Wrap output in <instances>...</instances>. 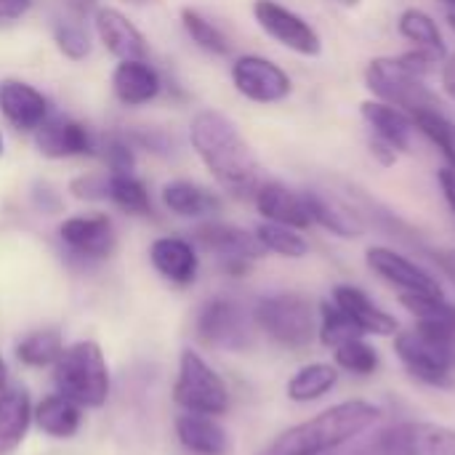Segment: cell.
<instances>
[{
  "instance_id": "obj_49",
  "label": "cell",
  "mask_w": 455,
  "mask_h": 455,
  "mask_svg": "<svg viewBox=\"0 0 455 455\" xmlns=\"http://www.w3.org/2000/svg\"><path fill=\"white\" fill-rule=\"evenodd\" d=\"M448 21H451V27H453L455 32V13H448Z\"/></svg>"
},
{
  "instance_id": "obj_48",
  "label": "cell",
  "mask_w": 455,
  "mask_h": 455,
  "mask_svg": "<svg viewBox=\"0 0 455 455\" xmlns=\"http://www.w3.org/2000/svg\"><path fill=\"white\" fill-rule=\"evenodd\" d=\"M5 152V139H3V133H0V155Z\"/></svg>"
},
{
  "instance_id": "obj_43",
  "label": "cell",
  "mask_w": 455,
  "mask_h": 455,
  "mask_svg": "<svg viewBox=\"0 0 455 455\" xmlns=\"http://www.w3.org/2000/svg\"><path fill=\"white\" fill-rule=\"evenodd\" d=\"M61 3H64V8H67L75 19H85V16L93 13L96 5H99V0H61Z\"/></svg>"
},
{
  "instance_id": "obj_1",
  "label": "cell",
  "mask_w": 455,
  "mask_h": 455,
  "mask_svg": "<svg viewBox=\"0 0 455 455\" xmlns=\"http://www.w3.org/2000/svg\"><path fill=\"white\" fill-rule=\"evenodd\" d=\"M400 301L416 317V328L395 336L403 368L427 387H455V307L445 296H400Z\"/></svg>"
},
{
  "instance_id": "obj_37",
  "label": "cell",
  "mask_w": 455,
  "mask_h": 455,
  "mask_svg": "<svg viewBox=\"0 0 455 455\" xmlns=\"http://www.w3.org/2000/svg\"><path fill=\"white\" fill-rule=\"evenodd\" d=\"M53 43H56L59 53L69 61H83L91 53V37L75 21H59L53 27Z\"/></svg>"
},
{
  "instance_id": "obj_41",
  "label": "cell",
  "mask_w": 455,
  "mask_h": 455,
  "mask_svg": "<svg viewBox=\"0 0 455 455\" xmlns=\"http://www.w3.org/2000/svg\"><path fill=\"white\" fill-rule=\"evenodd\" d=\"M432 261L437 264V269L451 280L455 288V248H437L432 251Z\"/></svg>"
},
{
  "instance_id": "obj_24",
  "label": "cell",
  "mask_w": 455,
  "mask_h": 455,
  "mask_svg": "<svg viewBox=\"0 0 455 455\" xmlns=\"http://www.w3.org/2000/svg\"><path fill=\"white\" fill-rule=\"evenodd\" d=\"M32 403L29 395L19 387H5L0 392V455L13 453L29 429Z\"/></svg>"
},
{
  "instance_id": "obj_20",
  "label": "cell",
  "mask_w": 455,
  "mask_h": 455,
  "mask_svg": "<svg viewBox=\"0 0 455 455\" xmlns=\"http://www.w3.org/2000/svg\"><path fill=\"white\" fill-rule=\"evenodd\" d=\"M163 91L160 72L147 59L117 61L112 72V93L123 107H144Z\"/></svg>"
},
{
  "instance_id": "obj_39",
  "label": "cell",
  "mask_w": 455,
  "mask_h": 455,
  "mask_svg": "<svg viewBox=\"0 0 455 455\" xmlns=\"http://www.w3.org/2000/svg\"><path fill=\"white\" fill-rule=\"evenodd\" d=\"M69 192L77 200H104L107 197V176H77L69 184Z\"/></svg>"
},
{
  "instance_id": "obj_47",
  "label": "cell",
  "mask_w": 455,
  "mask_h": 455,
  "mask_svg": "<svg viewBox=\"0 0 455 455\" xmlns=\"http://www.w3.org/2000/svg\"><path fill=\"white\" fill-rule=\"evenodd\" d=\"M341 5H347V8H355V5H360V0H339Z\"/></svg>"
},
{
  "instance_id": "obj_19",
  "label": "cell",
  "mask_w": 455,
  "mask_h": 455,
  "mask_svg": "<svg viewBox=\"0 0 455 455\" xmlns=\"http://www.w3.org/2000/svg\"><path fill=\"white\" fill-rule=\"evenodd\" d=\"M93 27L99 43L112 53L117 61H131V59H147V37L141 29L117 8H96L93 11Z\"/></svg>"
},
{
  "instance_id": "obj_46",
  "label": "cell",
  "mask_w": 455,
  "mask_h": 455,
  "mask_svg": "<svg viewBox=\"0 0 455 455\" xmlns=\"http://www.w3.org/2000/svg\"><path fill=\"white\" fill-rule=\"evenodd\" d=\"M440 3L445 5V11H448V13H455V0H440Z\"/></svg>"
},
{
  "instance_id": "obj_36",
  "label": "cell",
  "mask_w": 455,
  "mask_h": 455,
  "mask_svg": "<svg viewBox=\"0 0 455 455\" xmlns=\"http://www.w3.org/2000/svg\"><path fill=\"white\" fill-rule=\"evenodd\" d=\"M336 365L355 376H373L379 368V352L368 341L355 339L336 349Z\"/></svg>"
},
{
  "instance_id": "obj_29",
  "label": "cell",
  "mask_w": 455,
  "mask_h": 455,
  "mask_svg": "<svg viewBox=\"0 0 455 455\" xmlns=\"http://www.w3.org/2000/svg\"><path fill=\"white\" fill-rule=\"evenodd\" d=\"M181 27L189 35V40L197 48H203L205 53H213V56H229L232 53V40L224 35V29L219 24H213L208 16H203L197 8H192V5L181 8Z\"/></svg>"
},
{
  "instance_id": "obj_40",
  "label": "cell",
  "mask_w": 455,
  "mask_h": 455,
  "mask_svg": "<svg viewBox=\"0 0 455 455\" xmlns=\"http://www.w3.org/2000/svg\"><path fill=\"white\" fill-rule=\"evenodd\" d=\"M29 5H32V0H0V29L21 21L27 16Z\"/></svg>"
},
{
  "instance_id": "obj_21",
  "label": "cell",
  "mask_w": 455,
  "mask_h": 455,
  "mask_svg": "<svg viewBox=\"0 0 455 455\" xmlns=\"http://www.w3.org/2000/svg\"><path fill=\"white\" fill-rule=\"evenodd\" d=\"M333 304L349 317L355 320V325L365 333V336H397L400 323L384 312L363 288L357 285H336L333 288Z\"/></svg>"
},
{
  "instance_id": "obj_34",
  "label": "cell",
  "mask_w": 455,
  "mask_h": 455,
  "mask_svg": "<svg viewBox=\"0 0 455 455\" xmlns=\"http://www.w3.org/2000/svg\"><path fill=\"white\" fill-rule=\"evenodd\" d=\"M256 237L267 253H277L283 259H304L309 253V243L299 235V229H291L283 224L264 221L259 224Z\"/></svg>"
},
{
  "instance_id": "obj_17",
  "label": "cell",
  "mask_w": 455,
  "mask_h": 455,
  "mask_svg": "<svg viewBox=\"0 0 455 455\" xmlns=\"http://www.w3.org/2000/svg\"><path fill=\"white\" fill-rule=\"evenodd\" d=\"M48 96L19 77L0 80V115L16 131L35 133L48 120Z\"/></svg>"
},
{
  "instance_id": "obj_12",
  "label": "cell",
  "mask_w": 455,
  "mask_h": 455,
  "mask_svg": "<svg viewBox=\"0 0 455 455\" xmlns=\"http://www.w3.org/2000/svg\"><path fill=\"white\" fill-rule=\"evenodd\" d=\"M253 16L259 21V27L283 48L315 59L323 53V37L320 32L296 11H291L288 5L277 3V0H253Z\"/></svg>"
},
{
  "instance_id": "obj_6",
  "label": "cell",
  "mask_w": 455,
  "mask_h": 455,
  "mask_svg": "<svg viewBox=\"0 0 455 455\" xmlns=\"http://www.w3.org/2000/svg\"><path fill=\"white\" fill-rule=\"evenodd\" d=\"M253 323L261 333L285 349H307L317 333L315 307L301 293H275L259 299Z\"/></svg>"
},
{
  "instance_id": "obj_28",
  "label": "cell",
  "mask_w": 455,
  "mask_h": 455,
  "mask_svg": "<svg viewBox=\"0 0 455 455\" xmlns=\"http://www.w3.org/2000/svg\"><path fill=\"white\" fill-rule=\"evenodd\" d=\"M397 29H400V35H403L408 43H413V48L427 51V53H432V56L440 59V61L448 59L445 37H443L437 21H435L427 11H421V8H405V11L400 13V19H397Z\"/></svg>"
},
{
  "instance_id": "obj_42",
  "label": "cell",
  "mask_w": 455,
  "mask_h": 455,
  "mask_svg": "<svg viewBox=\"0 0 455 455\" xmlns=\"http://www.w3.org/2000/svg\"><path fill=\"white\" fill-rule=\"evenodd\" d=\"M437 181H440V189H443L445 203L451 205V211L455 213V168L453 165L440 168V171H437Z\"/></svg>"
},
{
  "instance_id": "obj_32",
  "label": "cell",
  "mask_w": 455,
  "mask_h": 455,
  "mask_svg": "<svg viewBox=\"0 0 455 455\" xmlns=\"http://www.w3.org/2000/svg\"><path fill=\"white\" fill-rule=\"evenodd\" d=\"M61 352H64V339L53 328L35 331L16 344V357L27 368H48L59 360Z\"/></svg>"
},
{
  "instance_id": "obj_30",
  "label": "cell",
  "mask_w": 455,
  "mask_h": 455,
  "mask_svg": "<svg viewBox=\"0 0 455 455\" xmlns=\"http://www.w3.org/2000/svg\"><path fill=\"white\" fill-rule=\"evenodd\" d=\"M339 384V371L336 365L328 363H312L301 368L291 381H288V397L293 403H312L328 395Z\"/></svg>"
},
{
  "instance_id": "obj_27",
  "label": "cell",
  "mask_w": 455,
  "mask_h": 455,
  "mask_svg": "<svg viewBox=\"0 0 455 455\" xmlns=\"http://www.w3.org/2000/svg\"><path fill=\"white\" fill-rule=\"evenodd\" d=\"M32 419L43 435L56 437V440H67V437L77 435L83 413H80V405H75L72 400H67L61 395H51L32 411Z\"/></svg>"
},
{
  "instance_id": "obj_31",
  "label": "cell",
  "mask_w": 455,
  "mask_h": 455,
  "mask_svg": "<svg viewBox=\"0 0 455 455\" xmlns=\"http://www.w3.org/2000/svg\"><path fill=\"white\" fill-rule=\"evenodd\" d=\"M107 200H112L120 211L131 216H149L152 200L141 179L133 173H109L107 176Z\"/></svg>"
},
{
  "instance_id": "obj_11",
  "label": "cell",
  "mask_w": 455,
  "mask_h": 455,
  "mask_svg": "<svg viewBox=\"0 0 455 455\" xmlns=\"http://www.w3.org/2000/svg\"><path fill=\"white\" fill-rule=\"evenodd\" d=\"M192 240L203 251L219 256L224 272H229V275H245L251 269V264L267 253L261 248L256 232H248L235 224H224V221H205V224L195 227Z\"/></svg>"
},
{
  "instance_id": "obj_26",
  "label": "cell",
  "mask_w": 455,
  "mask_h": 455,
  "mask_svg": "<svg viewBox=\"0 0 455 455\" xmlns=\"http://www.w3.org/2000/svg\"><path fill=\"white\" fill-rule=\"evenodd\" d=\"M307 203H309L312 224L328 229L331 235L344 237V240H355L365 232L360 213H355L349 205H344L333 197H325L320 192H307Z\"/></svg>"
},
{
  "instance_id": "obj_22",
  "label": "cell",
  "mask_w": 455,
  "mask_h": 455,
  "mask_svg": "<svg viewBox=\"0 0 455 455\" xmlns=\"http://www.w3.org/2000/svg\"><path fill=\"white\" fill-rule=\"evenodd\" d=\"M149 261L160 277L179 288H187L197 280L200 259L195 245L184 237H157L149 245Z\"/></svg>"
},
{
  "instance_id": "obj_5",
  "label": "cell",
  "mask_w": 455,
  "mask_h": 455,
  "mask_svg": "<svg viewBox=\"0 0 455 455\" xmlns=\"http://www.w3.org/2000/svg\"><path fill=\"white\" fill-rule=\"evenodd\" d=\"M365 85L373 99L387 101L411 117L424 109H443L440 96L427 85V77L408 69L400 56H379L365 69Z\"/></svg>"
},
{
  "instance_id": "obj_4",
  "label": "cell",
  "mask_w": 455,
  "mask_h": 455,
  "mask_svg": "<svg viewBox=\"0 0 455 455\" xmlns=\"http://www.w3.org/2000/svg\"><path fill=\"white\" fill-rule=\"evenodd\" d=\"M53 384L61 397L80 408H101L109 397V368L96 341L64 347L53 363Z\"/></svg>"
},
{
  "instance_id": "obj_25",
  "label": "cell",
  "mask_w": 455,
  "mask_h": 455,
  "mask_svg": "<svg viewBox=\"0 0 455 455\" xmlns=\"http://www.w3.org/2000/svg\"><path fill=\"white\" fill-rule=\"evenodd\" d=\"M160 197H163V205L181 219H203L221 208V200L216 192H211L195 181H184V179L168 181L160 189Z\"/></svg>"
},
{
  "instance_id": "obj_2",
  "label": "cell",
  "mask_w": 455,
  "mask_h": 455,
  "mask_svg": "<svg viewBox=\"0 0 455 455\" xmlns=\"http://www.w3.org/2000/svg\"><path fill=\"white\" fill-rule=\"evenodd\" d=\"M189 141L224 192L240 200H253L261 187V168L251 144L224 112L200 109L189 123Z\"/></svg>"
},
{
  "instance_id": "obj_9",
  "label": "cell",
  "mask_w": 455,
  "mask_h": 455,
  "mask_svg": "<svg viewBox=\"0 0 455 455\" xmlns=\"http://www.w3.org/2000/svg\"><path fill=\"white\" fill-rule=\"evenodd\" d=\"M360 115L371 131V155L381 165H395L400 155L411 152L416 123L408 112L387 101L368 99L360 104Z\"/></svg>"
},
{
  "instance_id": "obj_33",
  "label": "cell",
  "mask_w": 455,
  "mask_h": 455,
  "mask_svg": "<svg viewBox=\"0 0 455 455\" xmlns=\"http://www.w3.org/2000/svg\"><path fill=\"white\" fill-rule=\"evenodd\" d=\"M416 131L424 133L440 155L448 160V165L455 168V123L445 115V109H424L413 115Z\"/></svg>"
},
{
  "instance_id": "obj_50",
  "label": "cell",
  "mask_w": 455,
  "mask_h": 455,
  "mask_svg": "<svg viewBox=\"0 0 455 455\" xmlns=\"http://www.w3.org/2000/svg\"><path fill=\"white\" fill-rule=\"evenodd\" d=\"M131 3H147V0H131Z\"/></svg>"
},
{
  "instance_id": "obj_18",
  "label": "cell",
  "mask_w": 455,
  "mask_h": 455,
  "mask_svg": "<svg viewBox=\"0 0 455 455\" xmlns=\"http://www.w3.org/2000/svg\"><path fill=\"white\" fill-rule=\"evenodd\" d=\"M253 203H256V211L264 216V221L283 224L299 232L315 227L307 192H296L280 181H261V187L253 195Z\"/></svg>"
},
{
  "instance_id": "obj_44",
  "label": "cell",
  "mask_w": 455,
  "mask_h": 455,
  "mask_svg": "<svg viewBox=\"0 0 455 455\" xmlns=\"http://www.w3.org/2000/svg\"><path fill=\"white\" fill-rule=\"evenodd\" d=\"M440 77H443V88H445V93H448V96L455 101V53L445 59Z\"/></svg>"
},
{
  "instance_id": "obj_14",
  "label": "cell",
  "mask_w": 455,
  "mask_h": 455,
  "mask_svg": "<svg viewBox=\"0 0 455 455\" xmlns=\"http://www.w3.org/2000/svg\"><path fill=\"white\" fill-rule=\"evenodd\" d=\"M368 267L392 288L400 291V296H427V299H440L443 285L437 283V277L432 272H427L424 267H419L416 261H411L408 256L392 251V248H368L365 253Z\"/></svg>"
},
{
  "instance_id": "obj_45",
  "label": "cell",
  "mask_w": 455,
  "mask_h": 455,
  "mask_svg": "<svg viewBox=\"0 0 455 455\" xmlns=\"http://www.w3.org/2000/svg\"><path fill=\"white\" fill-rule=\"evenodd\" d=\"M5 379H8V371H5V363H3V357H0V392L5 389Z\"/></svg>"
},
{
  "instance_id": "obj_13",
  "label": "cell",
  "mask_w": 455,
  "mask_h": 455,
  "mask_svg": "<svg viewBox=\"0 0 455 455\" xmlns=\"http://www.w3.org/2000/svg\"><path fill=\"white\" fill-rule=\"evenodd\" d=\"M229 75L237 93L253 104H277L285 101L293 91L291 75L267 56L243 53L232 61Z\"/></svg>"
},
{
  "instance_id": "obj_8",
  "label": "cell",
  "mask_w": 455,
  "mask_h": 455,
  "mask_svg": "<svg viewBox=\"0 0 455 455\" xmlns=\"http://www.w3.org/2000/svg\"><path fill=\"white\" fill-rule=\"evenodd\" d=\"M173 400L187 413L224 416L229 411V389L224 384V379L192 349L181 352Z\"/></svg>"
},
{
  "instance_id": "obj_15",
  "label": "cell",
  "mask_w": 455,
  "mask_h": 455,
  "mask_svg": "<svg viewBox=\"0 0 455 455\" xmlns=\"http://www.w3.org/2000/svg\"><path fill=\"white\" fill-rule=\"evenodd\" d=\"M61 243L80 259L101 261L115 251V227L107 213L69 216L59 224Z\"/></svg>"
},
{
  "instance_id": "obj_23",
  "label": "cell",
  "mask_w": 455,
  "mask_h": 455,
  "mask_svg": "<svg viewBox=\"0 0 455 455\" xmlns=\"http://www.w3.org/2000/svg\"><path fill=\"white\" fill-rule=\"evenodd\" d=\"M176 437L195 455H224L229 451V435L213 416H203V413L179 416Z\"/></svg>"
},
{
  "instance_id": "obj_38",
  "label": "cell",
  "mask_w": 455,
  "mask_h": 455,
  "mask_svg": "<svg viewBox=\"0 0 455 455\" xmlns=\"http://www.w3.org/2000/svg\"><path fill=\"white\" fill-rule=\"evenodd\" d=\"M101 157H104L109 173H133V168H136L133 147L123 136H107L101 141Z\"/></svg>"
},
{
  "instance_id": "obj_7",
  "label": "cell",
  "mask_w": 455,
  "mask_h": 455,
  "mask_svg": "<svg viewBox=\"0 0 455 455\" xmlns=\"http://www.w3.org/2000/svg\"><path fill=\"white\" fill-rule=\"evenodd\" d=\"M253 315L227 296L208 299L195 315L197 341L221 352H245L253 344Z\"/></svg>"
},
{
  "instance_id": "obj_10",
  "label": "cell",
  "mask_w": 455,
  "mask_h": 455,
  "mask_svg": "<svg viewBox=\"0 0 455 455\" xmlns=\"http://www.w3.org/2000/svg\"><path fill=\"white\" fill-rule=\"evenodd\" d=\"M371 455H455V429L429 421H403L384 429L368 448Z\"/></svg>"
},
{
  "instance_id": "obj_3",
  "label": "cell",
  "mask_w": 455,
  "mask_h": 455,
  "mask_svg": "<svg viewBox=\"0 0 455 455\" xmlns=\"http://www.w3.org/2000/svg\"><path fill=\"white\" fill-rule=\"evenodd\" d=\"M381 419V408L365 400L333 405L315 419L291 427L259 455H325L368 432Z\"/></svg>"
},
{
  "instance_id": "obj_35",
  "label": "cell",
  "mask_w": 455,
  "mask_h": 455,
  "mask_svg": "<svg viewBox=\"0 0 455 455\" xmlns=\"http://www.w3.org/2000/svg\"><path fill=\"white\" fill-rule=\"evenodd\" d=\"M320 341L331 349H339L347 341L355 339H365V333L355 325V320H349L333 301H323L320 304Z\"/></svg>"
},
{
  "instance_id": "obj_16",
  "label": "cell",
  "mask_w": 455,
  "mask_h": 455,
  "mask_svg": "<svg viewBox=\"0 0 455 455\" xmlns=\"http://www.w3.org/2000/svg\"><path fill=\"white\" fill-rule=\"evenodd\" d=\"M35 147L43 157L51 160H69V157H88L96 155L99 141L83 125L80 120L72 117H48L37 131H35Z\"/></svg>"
}]
</instances>
